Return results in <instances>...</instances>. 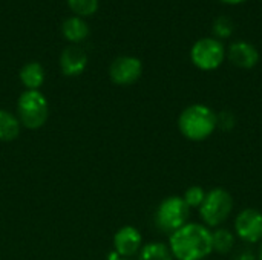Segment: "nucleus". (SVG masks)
<instances>
[{"label":"nucleus","mask_w":262,"mask_h":260,"mask_svg":"<svg viewBox=\"0 0 262 260\" xmlns=\"http://www.w3.org/2000/svg\"><path fill=\"white\" fill-rule=\"evenodd\" d=\"M169 248L177 260H204L213 253L212 230L201 222H187L169 236Z\"/></svg>","instance_id":"obj_1"},{"label":"nucleus","mask_w":262,"mask_h":260,"mask_svg":"<svg viewBox=\"0 0 262 260\" xmlns=\"http://www.w3.org/2000/svg\"><path fill=\"white\" fill-rule=\"evenodd\" d=\"M178 129L181 135L193 143H201L209 139L216 126V112L206 104H190L178 116Z\"/></svg>","instance_id":"obj_2"},{"label":"nucleus","mask_w":262,"mask_h":260,"mask_svg":"<svg viewBox=\"0 0 262 260\" xmlns=\"http://www.w3.org/2000/svg\"><path fill=\"white\" fill-rule=\"evenodd\" d=\"M235 207L233 196L223 187L212 188L206 193V198L198 208V215L201 218V224L209 228L223 227V224L230 218Z\"/></svg>","instance_id":"obj_3"},{"label":"nucleus","mask_w":262,"mask_h":260,"mask_svg":"<svg viewBox=\"0 0 262 260\" xmlns=\"http://www.w3.org/2000/svg\"><path fill=\"white\" fill-rule=\"evenodd\" d=\"M17 113L20 124L35 130L46 124L49 118V104L40 90H25L17 101Z\"/></svg>","instance_id":"obj_4"},{"label":"nucleus","mask_w":262,"mask_h":260,"mask_svg":"<svg viewBox=\"0 0 262 260\" xmlns=\"http://www.w3.org/2000/svg\"><path fill=\"white\" fill-rule=\"evenodd\" d=\"M190 219V208L181 196H169L155 210V225L160 231L172 234L184 227Z\"/></svg>","instance_id":"obj_5"},{"label":"nucleus","mask_w":262,"mask_h":260,"mask_svg":"<svg viewBox=\"0 0 262 260\" xmlns=\"http://www.w3.org/2000/svg\"><path fill=\"white\" fill-rule=\"evenodd\" d=\"M227 49L224 43L215 37H204L193 43L190 49V60L195 67L204 72L216 70L226 60Z\"/></svg>","instance_id":"obj_6"},{"label":"nucleus","mask_w":262,"mask_h":260,"mask_svg":"<svg viewBox=\"0 0 262 260\" xmlns=\"http://www.w3.org/2000/svg\"><path fill=\"white\" fill-rule=\"evenodd\" d=\"M233 233L236 239L247 245L262 242V211L258 208H243L233 222Z\"/></svg>","instance_id":"obj_7"},{"label":"nucleus","mask_w":262,"mask_h":260,"mask_svg":"<svg viewBox=\"0 0 262 260\" xmlns=\"http://www.w3.org/2000/svg\"><path fill=\"white\" fill-rule=\"evenodd\" d=\"M141 74H143V63L140 58L132 55L117 57L109 67V77L118 86H130L137 83Z\"/></svg>","instance_id":"obj_8"},{"label":"nucleus","mask_w":262,"mask_h":260,"mask_svg":"<svg viewBox=\"0 0 262 260\" xmlns=\"http://www.w3.org/2000/svg\"><path fill=\"white\" fill-rule=\"evenodd\" d=\"M143 247V238L138 228L132 225L121 227L114 236V248L120 257L129 259L140 253Z\"/></svg>","instance_id":"obj_9"},{"label":"nucleus","mask_w":262,"mask_h":260,"mask_svg":"<svg viewBox=\"0 0 262 260\" xmlns=\"http://www.w3.org/2000/svg\"><path fill=\"white\" fill-rule=\"evenodd\" d=\"M227 58L235 67L253 69L259 63V52L252 43L246 40H238L229 46Z\"/></svg>","instance_id":"obj_10"},{"label":"nucleus","mask_w":262,"mask_h":260,"mask_svg":"<svg viewBox=\"0 0 262 260\" xmlns=\"http://www.w3.org/2000/svg\"><path fill=\"white\" fill-rule=\"evenodd\" d=\"M88 66V54L77 44L63 49L60 55V69L66 77H78Z\"/></svg>","instance_id":"obj_11"},{"label":"nucleus","mask_w":262,"mask_h":260,"mask_svg":"<svg viewBox=\"0 0 262 260\" xmlns=\"http://www.w3.org/2000/svg\"><path fill=\"white\" fill-rule=\"evenodd\" d=\"M61 34L69 43H81L89 35V25L84 21V18L71 15L61 23Z\"/></svg>","instance_id":"obj_12"},{"label":"nucleus","mask_w":262,"mask_h":260,"mask_svg":"<svg viewBox=\"0 0 262 260\" xmlns=\"http://www.w3.org/2000/svg\"><path fill=\"white\" fill-rule=\"evenodd\" d=\"M18 77L26 90H38L45 83V69L40 63L31 61L20 69Z\"/></svg>","instance_id":"obj_13"},{"label":"nucleus","mask_w":262,"mask_h":260,"mask_svg":"<svg viewBox=\"0 0 262 260\" xmlns=\"http://www.w3.org/2000/svg\"><path fill=\"white\" fill-rule=\"evenodd\" d=\"M212 245L213 253H218L221 256L230 254L236 247V236L232 230L226 227H218L212 231Z\"/></svg>","instance_id":"obj_14"},{"label":"nucleus","mask_w":262,"mask_h":260,"mask_svg":"<svg viewBox=\"0 0 262 260\" xmlns=\"http://www.w3.org/2000/svg\"><path fill=\"white\" fill-rule=\"evenodd\" d=\"M20 120L9 110L0 109V141H14L20 135Z\"/></svg>","instance_id":"obj_15"},{"label":"nucleus","mask_w":262,"mask_h":260,"mask_svg":"<svg viewBox=\"0 0 262 260\" xmlns=\"http://www.w3.org/2000/svg\"><path fill=\"white\" fill-rule=\"evenodd\" d=\"M138 260H175L170 248L164 242H149L141 247Z\"/></svg>","instance_id":"obj_16"},{"label":"nucleus","mask_w":262,"mask_h":260,"mask_svg":"<svg viewBox=\"0 0 262 260\" xmlns=\"http://www.w3.org/2000/svg\"><path fill=\"white\" fill-rule=\"evenodd\" d=\"M69 9L77 17H89L98 11V0H66Z\"/></svg>","instance_id":"obj_17"},{"label":"nucleus","mask_w":262,"mask_h":260,"mask_svg":"<svg viewBox=\"0 0 262 260\" xmlns=\"http://www.w3.org/2000/svg\"><path fill=\"white\" fill-rule=\"evenodd\" d=\"M206 193L207 192L201 185H190L189 188H186V192L181 198L184 199V202L187 204L189 208H200L206 198Z\"/></svg>","instance_id":"obj_18"},{"label":"nucleus","mask_w":262,"mask_h":260,"mask_svg":"<svg viewBox=\"0 0 262 260\" xmlns=\"http://www.w3.org/2000/svg\"><path fill=\"white\" fill-rule=\"evenodd\" d=\"M233 32V25L232 20L229 17H218L213 21V34L215 38L221 40V38H229Z\"/></svg>","instance_id":"obj_19"},{"label":"nucleus","mask_w":262,"mask_h":260,"mask_svg":"<svg viewBox=\"0 0 262 260\" xmlns=\"http://www.w3.org/2000/svg\"><path fill=\"white\" fill-rule=\"evenodd\" d=\"M216 126L223 132H230L236 126V116L230 110H221L216 113Z\"/></svg>","instance_id":"obj_20"},{"label":"nucleus","mask_w":262,"mask_h":260,"mask_svg":"<svg viewBox=\"0 0 262 260\" xmlns=\"http://www.w3.org/2000/svg\"><path fill=\"white\" fill-rule=\"evenodd\" d=\"M232 260H258V257H256V251H253L252 248H243L233 256Z\"/></svg>","instance_id":"obj_21"},{"label":"nucleus","mask_w":262,"mask_h":260,"mask_svg":"<svg viewBox=\"0 0 262 260\" xmlns=\"http://www.w3.org/2000/svg\"><path fill=\"white\" fill-rule=\"evenodd\" d=\"M223 3H226V5H241V3H244L246 0H221Z\"/></svg>","instance_id":"obj_22"},{"label":"nucleus","mask_w":262,"mask_h":260,"mask_svg":"<svg viewBox=\"0 0 262 260\" xmlns=\"http://www.w3.org/2000/svg\"><path fill=\"white\" fill-rule=\"evenodd\" d=\"M256 257H258V260H262V242L259 244V248L256 251Z\"/></svg>","instance_id":"obj_23"},{"label":"nucleus","mask_w":262,"mask_h":260,"mask_svg":"<svg viewBox=\"0 0 262 260\" xmlns=\"http://www.w3.org/2000/svg\"><path fill=\"white\" fill-rule=\"evenodd\" d=\"M118 260H130V259H118Z\"/></svg>","instance_id":"obj_24"}]
</instances>
